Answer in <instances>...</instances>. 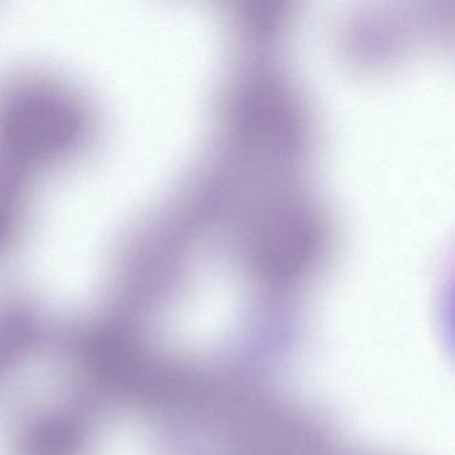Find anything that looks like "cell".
<instances>
[{
    "mask_svg": "<svg viewBox=\"0 0 455 455\" xmlns=\"http://www.w3.org/2000/svg\"><path fill=\"white\" fill-rule=\"evenodd\" d=\"M0 455H4V452L0 451Z\"/></svg>",
    "mask_w": 455,
    "mask_h": 455,
    "instance_id": "obj_1",
    "label": "cell"
}]
</instances>
